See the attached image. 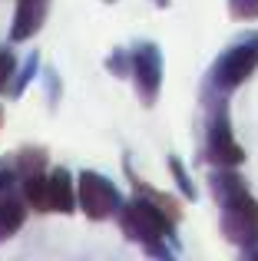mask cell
I'll return each instance as SVG.
<instances>
[{
    "label": "cell",
    "instance_id": "cell-14",
    "mask_svg": "<svg viewBox=\"0 0 258 261\" xmlns=\"http://www.w3.org/2000/svg\"><path fill=\"white\" fill-rule=\"evenodd\" d=\"M169 172H172V178H175V189L182 192V198H186V202H195V198H199V189H195L192 175L186 172V166H182V159H179V155H169Z\"/></svg>",
    "mask_w": 258,
    "mask_h": 261
},
{
    "label": "cell",
    "instance_id": "cell-4",
    "mask_svg": "<svg viewBox=\"0 0 258 261\" xmlns=\"http://www.w3.org/2000/svg\"><path fill=\"white\" fill-rule=\"evenodd\" d=\"M258 70V37H248L242 43L228 46L219 60L212 63L209 73V89L215 93H232L242 83H248V76Z\"/></svg>",
    "mask_w": 258,
    "mask_h": 261
},
{
    "label": "cell",
    "instance_id": "cell-21",
    "mask_svg": "<svg viewBox=\"0 0 258 261\" xmlns=\"http://www.w3.org/2000/svg\"><path fill=\"white\" fill-rule=\"evenodd\" d=\"M242 255H245V258H258V238H255L252 245H245V248H242Z\"/></svg>",
    "mask_w": 258,
    "mask_h": 261
},
{
    "label": "cell",
    "instance_id": "cell-6",
    "mask_svg": "<svg viewBox=\"0 0 258 261\" xmlns=\"http://www.w3.org/2000/svg\"><path fill=\"white\" fill-rule=\"evenodd\" d=\"M129 80H133V89L139 96V102L146 109H152L159 93H162V50H159V43L139 40L133 46V73H129Z\"/></svg>",
    "mask_w": 258,
    "mask_h": 261
},
{
    "label": "cell",
    "instance_id": "cell-2",
    "mask_svg": "<svg viewBox=\"0 0 258 261\" xmlns=\"http://www.w3.org/2000/svg\"><path fill=\"white\" fill-rule=\"evenodd\" d=\"M205 159L222 169H239L245 162V149L239 146L232 133V116L225 106V93H219L209 109V126H205Z\"/></svg>",
    "mask_w": 258,
    "mask_h": 261
},
{
    "label": "cell",
    "instance_id": "cell-11",
    "mask_svg": "<svg viewBox=\"0 0 258 261\" xmlns=\"http://www.w3.org/2000/svg\"><path fill=\"white\" fill-rule=\"evenodd\" d=\"M209 192H212V198L215 202H228V198H235V195H242V192H248V182L242 178L235 169H222V166H215V172L209 175Z\"/></svg>",
    "mask_w": 258,
    "mask_h": 261
},
{
    "label": "cell",
    "instance_id": "cell-3",
    "mask_svg": "<svg viewBox=\"0 0 258 261\" xmlns=\"http://www.w3.org/2000/svg\"><path fill=\"white\" fill-rule=\"evenodd\" d=\"M76 195H80V212L90 222H110L123 212V195H119L116 182L106 178L96 169H83L76 175Z\"/></svg>",
    "mask_w": 258,
    "mask_h": 261
},
{
    "label": "cell",
    "instance_id": "cell-18",
    "mask_svg": "<svg viewBox=\"0 0 258 261\" xmlns=\"http://www.w3.org/2000/svg\"><path fill=\"white\" fill-rule=\"evenodd\" d=\"M228 10L235 20H255L258 17V0H228Z\"/></svg>",
    "mask_w": 258,
    "mask_h": 261
},
{
    "label": "cell",
    "instance_id": "cell-22",
    "mask_svg": "<svg viewBox=\"0 0 258 261\" xmlns=\"http://www.w3.org/2000/svg\"><path fill=\"white\" fill-rule=\"evenodd\" d=\"M152 4H156V7H159V10H166V7H169V4H172V0H152Z\"/></svg>",
    "mask_w": 258,
    "mask_h": 261
},
{
    "label": "cell",
    "instance_id": "cell-17",
    "mask_svg": "<svg viewBox=\"0 0 258 261\" xmlns=\"http://www.w3.org/2000/svg\"><path fill=\"white\" fill-rule=\"evenodd\" d=\"M17 189H20V169H17V162H13V155H4V159H0V195L17 192Z\"/></svg>",
    "mask_w": 258,
    "mask_h": 261
},
{
    "label": "cell",
    "instance_id": "cell-10",
    "mask_svg": "<svg viewBox=\"0 0 258 261\" xmlns=\"http://www.w3.org/2000/svg\"><path fill=\"white\" fill-rule=\"evenodd\" d=\"M20 192H23L30 212H37V215H50V172L23 175V178H20Z\"/></svg>",
    "mask_w": 258,
    "mask_h": 261
},
{
    "label": "cell",
    "instance_id": "cell-15",
    "mask_svg": "<svg viewBox=\"0 0 258 261\" xmlns=\"http://www.w3.org/2000/svg\"><path fill=\"white\" fill-rule=\"evenodd\" d=\"M106 70H110L116 80H126L129 73H133V50H123V46H116V50L106 57Z\"/></svg>",
    "mask_w": 258,
    "mask_h": 261
},
{
    "label": "cell",
    "instance_id": "cell-8",
    "mask_svg": "<svg viewBox=\"0 0 258 261\" xmlns=\"http://www.w3.org/2000/svg\"><path fill=\"white\" fill-rule=\"evenodd\" d=\"M50 212H57V215H73V212H80L76 175L66 166L50 169Z\"/></svg>",
    "mask_w": 258,
    "mask_h": 261
},
{
    "label": "cell",
    "instance_id": "cell-1",
    "mask_svg": "<svg viewBox=\"0 0 258 261\" xmlns=\"http://www.w3.org/2000/svg\"><path fill=\"white\" fill-rule=\"evenodd\" d=\"M116 222H119V231H123L133 245H139V248H146V245H152V242H175V225H179L172 215H166L152 198L136 195V192L123 205V212L116 215Z\"/></svg>",
    "mask_w": 258,
    "mask_h": 261
},
{
    "label": "cell",
    "instance_id": "cell-9",
    "mask_svg": "<svg viewBox=\"0 0 258 261\" xmlns=\"http://www.w3.org/2000/svg\"><path fill=\"white\" fill-rule=\"evenodd\" d=\"M27 215H30V205H27V198H23L20 189L0 195V245L10 242V238L23 228Z\"/></svg>",
    "mask_w": 258,
    "mask_h": 261
},
{
    "label": "cell",
    "instance_id": "cell-13",
    "mask_svg": "<svg viewBox=\"0 0 258 261\" xmlns=\"http://www.w3.org/2000/svg\"><path fill=\"white\" fill-rule=\"evenodd\" d=\"M40 63H43V60H40V50H30V53H27V60L20 63L17 76H13V86H10V96H13V99H20V96L27 93V86L40 76Z\"/></svg>",
    "mask_w": 258,
    "mask_h": 261
},
{
    "label": "cell",
    "instance_id": "cell-23",
    "mask_svg": "<svg viewBox=\"0 0 258 261\" xmlns=\"http://www.w3.org/2000/svg\"><path fill=\"white\" fill-rule=\"evenodd\" d=\"M0 129H4V109H0Z\"/></svg>",
    "mask_w": 258,
    "mask_h": 261
},
{
    "label": "cell",
    "instance_id": "cell-20",
    "mask_svg": "<svg viewBox=\"0 0 258 261\" xmlns=\"http://www.w3.org/2000/svg\"><path fill=\"white\" fill-rule=\"evenodd\" d=\"M146 255H152V258H172V248H169L166 242H152V245H146Z\"/></svg>",
    "mask_w": 258,
    "mask_h": 261
},
{
    "label": "cell",
    "instance_id": "cell-24",
    "mask_svg": "<svg viewBox=\"0 0 258 261\" xmlns=\"http://www.w3.org/2000/svg\"><path fill=\"white\" fill-rule=\"evenodd\" d=\"M103 4H116V0H103Z\"/></svg>",
    "mask_w": 258,
    "mask_h": 261
},
{
    "label": "cell",
    "instance_id": "cell-16",
    "mask_svg": "<svg viewBox=\"0 0 258 261\" xmlns=\"http://www.w3.org/2000/svg\"><path fill=\"white\" fill-rule=\"evenodd\" d=\"M17 70H20V63H17V57H13V50L10 46H0V93H10Z\"/></svg>",
    "mask_w": 258,
    "mask_h": 261
},
{
    "label": "cell",
    "instance_id": "cell-19",
    "mask_svg": "<svg viewBox=\"0 0 258 261\" xmlns=\"http://www.w3.org/2000/svg\"><path fill=\"white\" fill-rule=\"evenodd\" d=\"M43 83H46V96H50V102L57 106V102H60V93H63V86H60V73L53 70V66H46V70H43Z\"/></svg>",
    "mask_w": 258,
    "mask_h": 261
},
{
    "label": "cell",
    "instance_id": "cell-5",
    "mask_svg": "<svg viewBox=\"0 0 258 261\" xmlns=\"http://www.w3.org/2000/svg\"><path fill=\"white\" fill-rule=\"evenodd\" d=\"M222 215H219V228L222 238L235 248H245L258 238V198L252 192H242V195L228 198V202L219 205Z\"/></svg>",
    "mask_w": 258,
    "mask_h": 261
},
{
    "label": "cell",
    "instance_id": "cell-12",
    "mask_svg": "<svg viewBox=\"0 0 258 261\" xmlns=\"http://www.w3.org/2000/svg\"><path fill=\"white\" fill-rule=\"evenodd\" d=\"M13 162L20 169V178L37 175V172H50V152H46V146H20L13 152Z\"/></svg>",
    "mask_w": 258,
    "mask_h": 261
},
{
    "label": "cell",
    "instance_id": "cell-7",
    "mask_svg": "<svg viewBox=\"0 0 258 261\" xmlns=\"http://www.w3.org/2000/svg\"><path fill=\"white\" fill-rule=\"evenodd\" d=\"M46 13H50V0H17L13 23H10V43H27V40H33L43 30Z\"/></svg>",
    "mask_w": 258,
    "mask_h": 261
}]
</instances>
